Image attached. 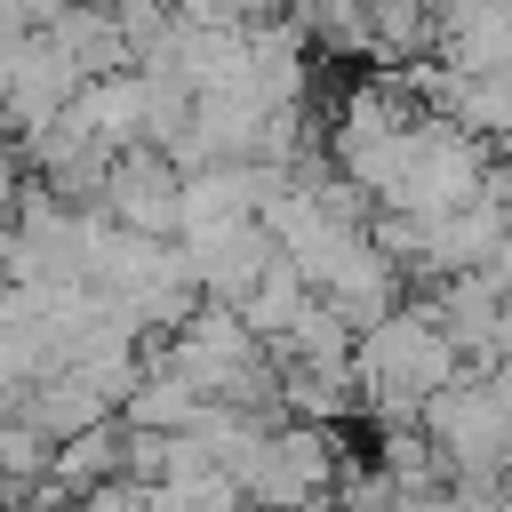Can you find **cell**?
<instances>
[{
  "instance_id": "6da1fadb",
  "label": "cell",
  "mask_w": 512,
  "mask_h": 512,
  "mask_svg": "<svg viewBox=\"0 0 512 512\" xmlns=\"http://www.w3.org/2000/svg\"><path fill=\"white\" fill-rule=\"evenodd\" d=\"M104 216L152 240H176V160L152 144H120L104 160Z\"/></svg>"
},
{
  "instance_id": "7a4b0ae2",
  "label": "cell",
  "mask_w": 512,
  "mask_h": 512,
  "mask_svg": "<svg viewBox=\"0 0 512 512\" xmlns=\"http://www.w3.org/2000/svg\"><path fill=\"white\" fill-rule=\"evenodd\" d=\"M16 416H32L48 440H72V432L104 424V416H112V400H104L80 368H40V376L24 384V400H16Z\"/></svg>"
},
{
  "instance_id": "3957f363",
  "label": "cell",
  "mask_w": 512,
  "mask_h": 512,
  "mask_svg": "<svg viewBox=\"0 0 512 512\" xmlns=\"http://www.w3.org/2000/svg\"><path fill=\"white\" fill-rule=\"evenodd\" d=\"M120 472V416H104V424H88V432H72V440H56V456H48V488L72 504L80 488H96V480H112Z\"/></svg>"
},
{
  "instance_id": "277c9868",
  "label": "cell",
  "mask_w": 512,
  "mask_h": 512,
  "mask_svg": "<svg viewBox=\"0 0 512 512\" xmlns=\"http://www.w3.org/2000/svg\"><path fill=\"white\" fill-rule=\"evenodd\" d=\"M304 296H312V280H304V272H296L288 256H272V264H264V272L248 280V296H240L232 312H240V320L256 328V344H264V336H280V328H288V320L304 312Z\"/></svg>"
},
{
  "instance_id": "5b68a950",
  "label": "cell",
  "mask_w": 512,
  "mask_h": 512,
  "mask_svg": "<svg viewBox=\"0 0 512 512\" xmlns=\"http://www.w3.org/2000/svg\"><path fill=\"white\" fill-rule=\"evenodd\" d=\"M72 512H144V488L112 472V480H96V488H80V496H72Z\"/></svg>"
},
{
  "instance_id": "8992f818",
  "label": "cell",
  "mask_w": 512,
  "mask_h": 512,
  "mask_svg": "<svg viewBox=\"0 0 512 512\" xmlns=\"http://www.w3.org/2000/svg\"><path fill=\"white\" fill-rule=\"evenodd\" d=\"M488 152H496V168H504V176H512V128H504V136H496V144H488Z\"/></svg>"
}]
</instances>
